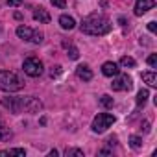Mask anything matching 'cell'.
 Here are the masks:
<instances>
[{
	"instance_id": "2e32d148",
	"label": "cell",
	"mask_w": 157,
	"mask_h": 157,
	"mask_svg": "<svg viewBox=\"0 0 157 157\" xmlns=\"http://www.w3.org/2000/svg\"><path fill=\"white\" fill-rule=\"evenodd\" d=\"M6 155H21V157H24V155H26V151H24L22 148H15V150H2V151H0V157H6Z\"/></svg>"
},
{
	"instance_id": "ac0fdd59",
	"label": "cell",
	"mask_w": 157,
	"mask_h": 157,
	"mask_svg": "<svg viewBox=\"0 0 157 157\" xmlns=\"http://www.w3.org/2000/svg\"><path fill=\"white\" fill-rule=\"evenodd\" d=\"M11 137V131H10V128H6L2 122H0V140H8Z\"/></svg>"
},
{
	"instance_id": "cb8c5ba5",
	"label": "cell",
	"mask_w": 157,
	"mask_h": 157,
	"mask_svg": "<svg viewBox=\"0 0 157 157\" xmlns=\"http://www.w3.org/2000/svg\"><path fill=\"white\" fill-rule=\"evenodd\" d=\"M59 74H61V67H59V65L52 67V70H50V76H52V78H56V76H59Z\"/></svg>"
},
{
	"instance_id": "277c9868",
	"label": "cell",
	"mask_w": 157,
	"mask_h": 157,
	"mask_svg": "<svg viewBox=\"0 0 157 157\" xmlns=\"http://www.w3.org/2000/svg\"><path fill=\"white\" fill-rule=\"evenodd\" d=\"M17 35H19L21 39H24V41L33 43V44L43 43V33L37 32V30H32V28H28V26H19V28H17Z\"/></svg>"
},
{
	"instance_id": "7a4b0ae2",
	"label": "cell",
	"mask_w": 157,
	"mask_h": 157,
	"mask_svg": "<svg viewBox=\"0 0 157 157\" xmlns=\"http://www.w3.org/2000/svg\"><path fill=\"white\" fill-rule=\"evenodd\" d=\"M24 87V80L11 72V70H0V89L2 91H8V93H15V91H21Z\"/></svg>"
},
{
	"instance_id": "ffe728a7",
	"label": "cell",
	"mask_w": 157,
	"mask_h": 157,
	"mask_svg": "<svg viewBox=\"0 0 157 157\" xmlns=\"http://www.w3.org/2000/svg\"><path fill=\"white\" fill-rule=\"evenodd\" d=\"M129 144H131L133 148H140V146H142V139L133 135V137H129Z\"/></svg>"
},
{
	"instance_id": "7402d4cb",
	"label": "cell",
	"mask_w": 157,
	"mask_h": 157,
	"mask_svg": "<svg viewBox=\"0 0 157 157\" xmlns=\"http://www.w3.org/2000/svg\"><path fill=\"white\" fill-rule=\"evenodd\" d=\"M65 155H78V157H83V151H82V150H67Z\"/></svg>"
},
{
	"instance_id": "3957f363",
	"label": "cell",
	"mask_w": 157,
	"mask_h": 157,
	"mask_svg": "<svg viewBox=\"0 0 157 157\" xmlns=\"http://www.w3.org/2000/svg\"><path fill=\"white\" fill-rule=\"evenodd\" d=\"M115 117L113 115H109V113H100V115H96L94 117V120H93V131L94 133H104L107 128H111L113 124H115Z\"/></svg>"
},
{
	"instance_id": "30bf717a",
	"label": "cell",
	"mask_w": 157,
	"mask_h": 157,
	"mask_svg": "<svg viewBox=\"0 0 157 157\" xmlns=\"http://www.w3.org/2000/svg\"><path fill=\"white\" fill-rule=\"evenodd\" d=\"M118 72H120V68H118V65L113 63V61H107V63L102 65V74L107 76V78H111V76H118Z\"/></svg>"
},
{
	"instance_id": "4316f807",
	"label": "cell",
	"mask_w": 157,
	"mask_h": 157,
	"mask_svg": "<svg viewBox=\"0 0 157 157\" xmlns=\"http://www.w3.org/2000/svg\"><path fill=\"white\" fill-rule=\"evenodd\" d=\"M148 30H150L151 33H155V32H157V24H155L153 21H151V22H148Z\"/></svg>"
},
{
	"instance_id": "9c48e42d",
	"label": "cell",
	"mask_w": 157,
	"mask_h": 157,
	"mask_svg": "<svg viewBox=\"0 0 157 157\" xmlns=\"http://www.w3.org/2000/svg\"><path fill=\"white\" fill-rule=\"evenodd\" d=\"M155 6V0H137V4H135V15H144L146 11L153 10Z\"/></svg>"
},
{
	"instance_id": "5bb4252c",
	"label": "cell",
	"mask_w": 157,
	"mask_h": 157,
	"mask_svg": "<svg viewBox=\"0 0 157 157\" xmlns=\"http://www.w3.org/2000/svg\"><path fill=\"white\" fill-rule=\"evenodd\" d=\"M142 80H144L150 87H155V85H157V74H155V72H142Z\"/></svg>"
},
{
	"instance_id": "8fae6325",
	"label": "cell",
	"mask_w": 157,
	"mask_h": 157,
	"mask_svg": "<svg viewBox=\"0 0 157 157\" xmlns=\"http://www.w3.org/2000/svg\"><path fill=\"white\" fill-rule=\"evenodd\" d=\"M33 19H35L37 22L48 24V22H50V13H48L44 8H35V11H33Z\"/></svg>"
},
{
	"instance_id": "52a82bcc",
	"label": "cell",
	"mask_w": 157,
	"mask_h": 157,
	"mask_svg": "<svg viewBox=\"0 0 157 157\" xmlns=\"http://www.w3.org/2000/svg\"><path fill=\"white\" fill-rule=\"evenodd\" d=\"M111 87H113V91H129L133 87V82H131V78L128 74H122V76L117 78V80H113Z\"/></svg>"
},
{
	"instance_id": "d6986e66",
	"label": "cell",
	"mask_w": 157,
	"mask_h": 157,
	"mask_svg": "<svg viewBox=\"0 0 157 157\" xmlns=\"http://www.w3.org/2000/svg\"><path fill=\"white\" fill-rule=\"evenodd\" d=\"M100 102H102V105H104V107H113V98H111L109 94H104Z\"/></svg>"
},
{
	"instance_id": "44dd1931",
	"label": "cell",
	"mask_w": 157,
	"mask_h": 157,
	"mask_svg": "<svg viewBox=\"0 0 157 157\" xmlns=\"http://www.w3.org/2000/svg\"><path fill=\"white\" fill-rule=\"evenodd\" d=\"M148 65H150L151 68H155V67H157V56H155V54H151V56L148 57Z\"/></svg>"
},
{
	"instance_id": "7c38bea8",
	"label": "cell",
	"mask_w": 157,
	"mask_h": 157,
	"mask_svg": "<svg viewBox=\"0 0 157 157\" xmlns=\"http://www.w3.org/2000/svg\"><path fill=\"white\" fill-rule=\"evenodd\" d=\"M76 74H78V78H80V80H83V82L93 80V72H91V68H89L87 65H80V67L76 68Z\"/></svg>"
},
{
	"instance_id": "d4e9b609",
	"label": "cell",
	"mask_w": 157,
	"mask_h": 157,
	"mask_svg": "<svg viewBox=\"0 0 157 157\" xmlns=\"http://www.w3.org/2000/svg\"><path fill=\"white\" fill-rule=\"evenodd\" d=\"M22 2H24V0H8V6H11V8H19Z\"/></svg>"
},
{
	"instance_id": "e0dca14e",
	"label": "cell",
	"mask_w": 157,
	"mask_h": 157,
	"mask_svg": "<svg viewBox=\"0 0 157 157\" xmlns=\"http://www.w3.org/2000/svg\"><path fill=\"white\" fill-rule=\"evenodd\" d=\"M120 65H122V67H126V68H133V67L137 65V61H135L133 57H128V56H124V57L120 59Z\"/></svg>"
},
{
	"instance_id": "9a60e30c",
	"label": "cell",
	"mask_w": 157,
	"mask_h": 157,
	"mask_svg": "<svg viewBox=\"0 0 157 157\" xmlns=\"http://www.w3.org/2000/svg\"><path fill=\"white\" fill-rule=\"evenodd\" d=\"M150 98V93H148V89H140L139 91V94H137V105L139 107H142L144 104H146V100Z\"/></svg>"
},
{
	"instance_id": "ba28073f",
	"label": "cell",
	"mask_w": 157,
	"mask_h": 157,
	"mask_svg": "<svg viewBox=\"0 0 157 157\" xmlns=\"http://www.w3.org/2000/svg\"><path fill=\"white\" fill-rule=\"evenodd\" d=\"M2 105L6 107V109H10L11 113H15V115H19L21 113V96H13V98H2Z\"/></svg>"
},
{
	"instance_id": "8992f818",
	"label": "cell",
	"mask_w": 157,
	"mask_h": 157,
	"mask_svg": "<svg viewBox=\"0 0 157 157\" xmlns=\"http://www.w3.org/2000/svg\"><path fill=\"white\" fill-rule=\"evenodd\" d=\"M43 109L41 100H37L35 96H21V113H37Z\"/></svg>"
},
{
	"instance_id": "6da1fadb",
	"label": "cell",
	"mask_w": 157,
	"mask_h": 157,
	"mask_svg": "<svg viewBox=\"0 0 157 157\" xmlns=\"http://www.w3.org/2000/svg\"><path fill=\"white\" fill-rule=\"evenodd\" d=\"M82 32L87 33V35H105L111 32V21L102 15V13H93L89 17L83 19L82 22Z\"/></svg>"
},
{
	"instance_id": "603a6c76",
	"label": "cell",
	"mask_w": 157,
	"mask_h": 157,
	"mask_svg": "<svg viewBox=\"0 0 157 157\" xmlns=\"http://www.w3.org/2000/svg\"><path fill=\"white\" fill-rule=\"evenodd\" d=\"M52 6H56V8L63 10V8L67 6V2H65V0H52Z\"/></svg>"
},
{
	"instance_id": "484cf974",
	"label": "cell",
	"mask_w": 157,
	"mask_h": 157,
	"mask_svg": "<svg viewBox=\"0 0 157 157\" xmlns=\"http://www.w3.org/2000/svg\"><path fill=\"white\" fill-rule=\"evenodd\" d=\"M68 56H70V59H78V57H80V54H78V50H76L74 46H70V52H68Z\"/></svg>"
},
{
	"instance_id": "4fadbf2b",
	"label": "cell",
	"mask_w": 157,
	"mask_h": 157,
	"mask_svg": "<svg viewBox=\"0 0 157 157\" xmlns=\"http://www.w3.org/2000/svg\"><path fill=\"white\" fill-rule=\"evenodd\" d=\"M59 24H61L63 30H72V28L76 26V21H74L70 15H61V17H59Z\"/></svg>"
},
{
	"instance_id": "5b68a950",
	"label": "cell",
	"mask_w": 157,
	"mask_h": 157,
	"mask_svg": "<svg viewBox=\"0 0 157 157\" xmlns=\"http://www.w3.org/2000/svg\"><path fill=\"white\" fill-rule=\"evenodd\" d=\"M22 68H24V72H26L28 76H32V78L41 76V74H43V70H44V68H43L41 59H37V57H28V59H24Z\"/></svg>"
}]
</instances>
